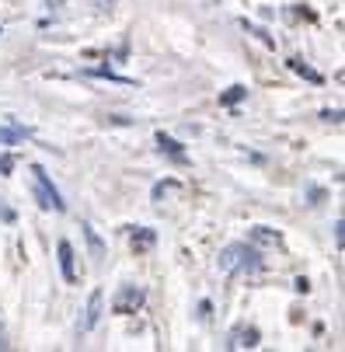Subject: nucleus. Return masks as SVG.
<instances>
[{"instance_id":"10","label":"nucleus","mask_w":345,"mask_h":352,"mask_svg":"<svg viewBox=\"0 0 345 352\" xmlns=\"http://www.w3.org/2000/svg\"><path fill=\"white\" fill-rule=\"evenodd\" d=\"M154 241H157V234H154L151 227H133V248H136V251H151Z\"/></svg>"},{"instance_id":"12","label":"nucleus","mask_w":345,"mask_h":352,"mask_svg":"<svg viewBox=\"0 0 345 352\" xmlns=\"http://www.w3.org/2000/svg\"><path fill=\"white\" fill-rule=\"evenodd\" d=\"M244 98H248V87L234 84V87H227V91L220 94V105H237V102H244Z\"/></svg>"},{"instance_id":"8","label":"nucleus","mask_w":345,"mask_h":352,"mask_svg":"<svg viewBox=\"0 0 345 352\" xmlns=\"http://www.w3.org/2000/svg\"><path fill=\"white\" fill-rule=\"evenodd\" d=\"M157 146H161V154L175 157L178 164H185V161H188V157H185V150H181V143H178V140H171L168 133H157Z\"/></svg>"},{"instance_id":"16","label":"nucleus","mask_w":345,"mask_h":352,"mask_svg":"<svg viewBox=\"0 0 345 352\" xmlns=\"http://www.w3.org/2000/svg\"><path fill=\"white\" fill-rule=\"evenodd\" d=\"M321 119H328V122H342V112L335 109V112H321Z\"/></svg>"},{"instance_id":"6","label":"nucleus","mask_w":345,"mask_h":352,"mask_svg":"<svg viewBox=\"0 0 345 352\" xmlns=\"http://www.w3.org/2000/svg\"><path fill=\"white\" fill-rule=\"evenodd\" d=\"M80 230H84V241H87V251H91V258H94V265H102L105 262V241L102 237H98V230L84 220L80 223Z\"/></svg>"},{"instance_id":"3","label":"nucleus","mask_w":345,"mask_h":352,"mask_svg":"<svg viewBox=\"0 0 345 352\" xmlns=\"http://www.w3.org/2000/svg\"><path fill=\"white\" fill-rule=\"evenodd\" d=\"M143 300H146L143 286H122V289L115 293V300H112V311H115V314H136V311L143 307Z\"/></svg>"},{"instance_id":"1","label":"nucleus","mask_w":345,"mask_h":352,"mask_svg":"<svg viewBox=\"0 0 345 352\" xmlns=\"http://www.w3.org/2000/svg\"><path fill=\"white\" fill-rule=\"evenodd\" d=\"M220 269L227 276H234V272H258L262 269V255H258L255 244H227L220 251Z\"/></svg>"},{"instance_id":"7","label":"nucleus","mask_w":345,"mask_h":352,"mask_svg":"<svg viewBox=\"0 0 345 352\" xmlns=\"http://www.w3.org/2000/svg\"><path fill=\"white\" fill-rule=\"evenodd\" d=\"M56 255H60V272H63V279H67V283H77V269H74V248H70V241H60V244H56Z\"/></svg>"},{"instance_id":"5","label":"nucleus","mask_w":345,"mask_h":352,"mask_svg":"<svg viewBox=\"0 0 345 352\" xmlns=\"http://www.w3.org/2000/svg\"><path fill=\"white\" fill-rule=\"evenodd\" d=\"M258 328L255 324H237L230 335H227V349H255L258 345Z\"/></svg>"},{"instance_id":"2","label":"nucleus","mask_w":345,"mask_h":352,"mask_svg":"<svg viewBox=\"0 0 345 352\" xmlns=\"http://www.w3.org/2000/svg\"><path fill=\"white\" fill-rule=\"evenodd\" d=\"M32 192H35V203H38L42 210H53V213H63V210H67L60 188L53 185V178L45 175L42 164H32Z\"/></svg>"},{"instance_id":"18","label":"nucleus","mask_w":345,"mask_h":352,"mask_svg":"<svg viewBox=\"0 0 345 352\" xmlns=\"http://www.w3.org/2000/svg\"><path fill=\"white\" fill-rule=\"evenodd\" d=\"M342 227H345V223H342V220H335V241H338V248H342Z\"/></svg>"},{"instance_id":"15","label":"nucleus","mask_w":345,"mask_h":352,"mask_svg":"<svg viewBox=\"0 0 345 352\" xmlns=\"http://www.w3.org/2000/svg\"><path fill=\"white\" fill-rule=\"evenodd\" d=\"M11 171H14V157L4 154V157H0V175H11Z\"/></svg>"},{"instance_id":"9","label":"nucleus","mask_w":345,"mask_h":352,"mask_svg":"<svg viewBox=\"0 0 345 352\" xmlns=\"http://www.w3.org/2000/svg\"><path fill=\"white\" fill-rule=\"evenodd\" d=\"M252 244H262V248H282V237L269 227H255L252 230Z\"/></svg>"},{"instance_id":"11","label":"nucleus","mask_w":345,"mask_h":352,"mask_svg":"<svg viewBox=\"0 0 345 352\" xmlns=\"http://www.w3.org/2000/svg\"><path fill=\"white\" fill-rule=\"evenodd\" d=\"M25 136H28V129H25V126H18V122L0 126V143H4V146H14V143H21Z\"/></svg>"},{"instance_id":"17","label":"nucleus","mask_w":345,"mask_h":352,"mask_svg":"<svg viewBox=\"0 0 345 352\" xmlns=\"http://www.w3.org/2000/svg\"><path fill=\"white\" fill-rule=\"evenodd\" d=\"M0 349H11V342H8V331H4V324H0Z\"/></svg>"},{"instance_id":"4","label":"nucleus","mask_w":345,"mask_h":352,"mask_svg":"<svg viewBox=\"0 0 345 352\" xmlns=\"http://www.w3.org/2000/svg\"><path fill=\"white\" fill-rule=\"evenodd\" d=\"M102 307H105V293L102 289H94L91 296H87V307H84V318L77 321V331L80 335H87L98 321H102Z\"/></svg>"},{"instance_id":"13","label":"nucleus","mask_w":345,"mask_h":352,"mask_svg":"<svg viewBox=\"0 0 345 352\" xmlns=\"http://www.w3.org/2000/svg\"><path fill=\"white\" fill-rule=\"evenodd\" d=\"M289 70H293V74H300V77H307L311 84H321V80H324V77H321L318 70H311L304 60H289Z\"/></svg>"},{"instance_id":"14","label":"nucleus","mask_w":345,"mask_h":352,"mask_svg":"<svg viewBox=\"0 0 345 352\" xmlns=\"http://www.w3.org/2000/svg\"><path fill=\"white\" fill-rule=\"evenodd\" d=\"M241 25H244V28H248V32H252V35H258V38H262V42H265V45H276V38H272V35H269V32H265V28H258V25H248V21H241Z\"/></svg>"}]
</instances>
